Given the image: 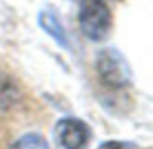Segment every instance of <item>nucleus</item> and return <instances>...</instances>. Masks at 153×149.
<instances>
[{
  "label": "nucleus",
  "instance_id": "obj_1",
  "mask_svg": "<svg viewBox=\"0 0 153 149\" xmlns=\"http://www.w3.org/2000/svg\"><path fill=\"white\" fill-rule=\"evenodd\" d=\"M78 25L90 41H105L112 31V11L105 0H81L78 9Z\"/></svg>",
  "mask_w": 153,
  "mask_h": 149
},
{
  "label": "nucleus",
  "instance_id": "obj_2",
  "mask_svg": "<svg viewBox=\"0 0 153 149\" xmlns=\"http://www.w3.org/2000/svg\"><path fill=\"white\" fill-rule=\"evenodd\" d=\"M96 70L105 85L112 88H123L130 83L131 72L124 56L117 49H103L96 56Z\"/></svg>",
  "mask_w": 153,
  "mask_h": 149
},
{
  "label": "nucleus",
  "instance_id": "obj_3",
  "mask_svg": "<svg viewBox=\"0 0 153 149\" xmlns=\"http://www.w3.org/2000/svg\"><path fill=\"white\" fill-rule=\"evenodd\" d=\"M90 140V128L79 119H59L54 126L56 149H85Z\"/></svg>",
  "mask_w": 153,
  "mask_h": 149
},
{
  "label": "nucleus",
  "instance_id": "obj_4",
  "mask_svg": "<svg viewBox=\"0 0 153 149\" xmlns=\"http://www.w3.org/2000/svg\"><path fill=\"white\" fill-rule=\"evenodd\" d=\"M38 24H40V27L59 45V47H63V49H67L70 43H68V38H67V32H65V29H63V24L59 22V18H58V15L54 13V11H42L40 15H38Z\"/></svg>",
  "mask_w": 153,
  "mask_h": 149
},
{
  "label": "nucleus",
  "instance_id": "obj_5",
  "mask_svg": "<svg viewBox=\"0 0 153 149\" xmlns=\"http://www.w3.org/2000/svg\"><path fill=\"white\" fill-rule=\"evenodd\" d=\"M9 149H51L49 142L40 135V133H27L22 135Z\"/></svg>",
  "mask_w": 153,
  "mask_h": 149
},
{
  "label": "nucleus",
  "instance_id": "obj_6",
  "mask_svg": "<svg viewBox=\"0 0 153 149\" xmlns=\"http://www.w3.org/2000/svg\"><path fill=\"white\" fill-rule=\"evenodd\" d=\"M130 147H133V145L119 142V140H108V142H103L97 149H130Z\"/></svg>",
  "mask_w": 153,
  "mask_h": 149
}]
</instances>
